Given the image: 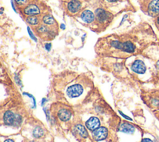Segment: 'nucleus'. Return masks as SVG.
Segmentation results:
<instances>
[{
  "label": "nucleus",
  "instance_id": "f257e3e1",
  "mask_svg": "<svg viewBox=\"0 0 159 142\" xmlns=\"http://www.w3.org/2000/svg\"><path fill=\"white\" fill-rule=\"evenodd\" d=\"M158 37L153 28L146 22L141 23L132 29L121 34H111L99 39L98 44L109 47L125 54H133L138 49L157 42Z\"/></svg>",
  "mask_w": 159,
  "mask_h": 142
},
{
  "label": "nucleus",
  "instance_id": "f03ea898",
  "mask_svg": "<svg viewBox=\"0 0 159 142\" xmlns=\"http://www.w3.org/2000/svg\"><path fill=\"white\" fill-rule=\"evenodd\" d=\"M141 11L154 18L159 16V0H138Z\"/></svg>",
  "mask_w": 159,
  "mask_h": 142
},
{
  "label": "nucleus",
  "instance_id": "7ed1b4c3",
  "mask_svg": "<svg viewBox=\"0 0 159 142\" xmlns=\"http://www.w3.org/2000/svg\"><path fill=\"white\" fill-rule=\"evenodd\" d=\"M95 15V20H96L97 22L99 24L104 25V27H108L110 24L115 17L114 14L103 8L96 9Z\"/></svg>",
  "mask_w": 159,
  "mask_h": 142
},
{
  "label": "nucleus",
  "instance_id": "20e7f679",
  "mask_svg": "<svg viewBox=\"0 0 159 142\" xmlns=\"http://www.w3.org/2000/svg\"><path fill=\"white\" fill-rule=\"evenodd\" d=\"M4 121L8 125H19L21 124L22 117L19 115H15L11 111H6L4 115Z\"/></svg>",
  "mask_w": 159,
  "mask_h": 142
},
{
  "label": "nucleus",
  "instance_id": "39448f33",
  "mask_svg": "<svg viewBox=\"0 0 159 142\" xmlns=\"http://www.w3.org/2000/svg\"><path fill=\"white\" fill-rule=\"evenodd\" d=\"M83 92V87L80 84H74L67 89V96L70 98H75L80 96Z\"/></svg>",
  "mask_w": 159,
  "mask_h": 142
},
{
  "label": "nucleus",
  "instance_id": "423d86ee",
  "mask_svg": "<svg viewBox=\"0 0 159 142\" xmlns=\"http://www.w3.org/2000/svg\"><path fill=\"white\" fill-rule=\"evenodd\" d=\"M131 70L137 74H144L147 70L145 63L140 59L136 60L131 66Z\"/></svg>",
  "mask_w": 159,
  "mask_h": 142
},
{
  "label": "nucleus",
  "instance_id": "0eeeda50",
  "mask_svg": "<svg viewBox=\"0 0 159 142\" xmlns=\"http://www.w3.org/2000/svg\"><path fill=\"white\" fill-rule=\"evenodd\" d=\"M108 134V130L106 127H101L95 130L93 132V137L96 141L104 140Z\"/></svg>",
  "mask_w": 159,
  "mask_h": 142
},
{
  "label": "nucleus",
  "instance_id": "6e6552de",
  "mask_svg": "<svg viewBox=\"0 0 159 142\" xmlns=\"http://www.w3.org/2000/svg\"><path fill=\"white\" fill-rule=\"evenodd\" d=\"M86 126L89 130L94 131L100 126V121L97 117H91L86 121Z\"/></svg>",
  "mask_w": 159,
  "mask_h": 142
},
{
  "label": "nucleus",
  "instance_id": "1a4fd4ad",
  "mask_svg": "<svg viewBox=\"0 0 159 142\" xmlns=\"http://www.w3.org/2000/svg\"><path fill=\"white\" fill-rule=\"evenodd\" d=\"M39 8L34 4L29 5L24 9V13L27 16H35L40 13Z\"/></svg>",
  "mask_w": 159,
  "mask_h": 142
},
{
  "label": "nucleus",
  "instance_id": "9d476101",
  "mask_svg": "<svg viewBox=\"0 0 159 142\" xmlns=\"http://www.w3.org/2000/svg\"><path fill=\"white\" fill-rule=\"evenodd\" d=\"M81 18L86 23H92L95 20V15L91 11L85 10L81 14Z\"/></svg>",
  "mask_w": 159,
  "mask_h": 142
},
{
  "label": "nucleus",
  "instance_id": "9b49d317",
  "mask_svg": "<svg viewBox=\"0 0 159 142\" xmlns=\"http://www.w3.org/2000/svg\"><path fill=\"white\" fill-rule=\"evenodd\" d=\"M82 3L78 0H73L68 5V11L72 13H75L81 9Z\"/></svg>",
  "mask_w": 159,
  "mask_h": 142
},
{
  "label": "nucleus",
  "instance_id": "f8f14e48",
  "mask_svg": "<svg viewBox=\"0 0 159 142\" xmlns=\"http://www.w3.org/2000/svg\"><path fill=\"white\" fill-rule=\"evenodd\" d=\"M119 130L126 134H132L135 130V127L129 123H123L119 127Z\"/></svg>",
  "mask_w": 159,
  "mask_h": 142
},
{
  "label": "nucleus",
  "instance_id": "ddd939ff",
  "mask_svg": "<svg viewBox=\"0 0 159 142\" xmlns=\"http://www.w3.org/2000/svg\"><path fill=\"white\" fill-rule=\"evenodd\" d=\"M71 113L67 109H62L58 113V117L62 121H68L71 117Z\"/></svg>",
  "mask_w": 159,
  "mask_h": 142
},
{
  "label": "nucleus",
  "instance_id": "4468645a",
  "mask_svg": "<svg viewBox=\"0 0 159 142\" xmlns=\"http://www.w3.org/2000/svg\"><path fill=\"white\" fill-rule=\"evenodd\" d=\"M76 130L78 131V133L80 135L81 137H83V138H86L88 136V132L87 130H86V128L82 125H77L75 127Z\"/></svg>",
  "mask_w": 159,
  "mask_h": 142
},
{
  "label": "nucleus",
  "instance_id": "2eb2a0df",
  "mask_svg": "<svg viewBox=\"0 0 159 142\" xmlns=\"http://www.w3.org/2000/svg\"><path fill=\"white\" fill-rule=\"evenodd\" d=\"M43 22L46 25H53L55 23L54 17L51 14H47L43 17Z\"/></svg>",
  "mask_w": 159,
  "mask_h": 142
},
{
  "label": "nucleus",
  "instance_id": "dca6fc26",
  "mask_svg": "<svg viewBox=\"0 0 159 142\" xmlns=\"http://www.w3.org/2000/svg\"><path fill=\"white\" fill-rule=\"evenodd\" d=\"M26 21L31 25H36L39 23L38 18L35 16H29L26 18Z\"/></svg>",
  "mask_w": 159,
  "mask_h": 142
},
{
  "label": "nucleus",
  "instance_id": "f3484780",
  "mask_svg": "<svg viewBox=\"0 0 159 142\" xmlns=\"http://www.w3.org/2000/svg\"><path fill=\"white\" fill-rule=\"evenodd\" d=\"M43 130L41 127H36L33 131V135L36 138H40L43 135Z\"/></svg>",
  "mask_w": 159,
  "mask_h": 142
},
{
  "label": "nucleus",
  "instance_id": "a211bd4d",
  "mask_svg": "<svg viewBox=\"0 0 159 142\" xmlns=\"http://www.w3.org/2000/svg\"><path fill=\"white\" fill-rule=\"evenodd\" d=\"M48 31V28L44 25H41L37 27V32L39 33H44Z\"/></svg>",
  "mask_w": 159,
  "mask_h": 142
},
{
  "label": "nucleus",
  "instance_id": "6ab92c4d",
  "mask_svg": "<svg viewBox=\"0 0 159 142\" xmlns=\"http://www.w3.org/2000/svg\"><path fill=\"white\" fill-rule=\"evenodd\" d=\"M154 24L155 27H157V29L159 31V16H157V17L154 18Z\"/></svg>",
  "mask_w": 159,
  "mask_h": 142
},
{
  "label": "nucleus",
  "instance_id": "aec40b11",
  "mask_svg": "<svg viewBox=\"0 0 159 142\" xmlns=\"http://www.w3.org/2000/svg\"><path fill=\"white\" fill-rule=\"evenodd\" d=\"M152 105L155 107H159V100L157 99H153L152 101Z\"/></svg>",
  "mask_w": 159,
  "mask_h": 142
},
{
  "label": "nucleus",
  "instance_id": "412c9836",
  "mask_svg": "<svg viewBox=\"0 0 159 142\" xmlns=\"http://www.w3.org/2000/svg\"><path fill=\"white\" fill-rule=\"evenodd\" d=\"M27 0H15V2H16V3L19 5H23L24 4L26 3Z\"/></svg>",
  "mask_w": 159,
  "mask_h": 142
},
{
  "label": "nucleus",
  "instance_id": "4be33fe9",
  "mask_svg": "<svg viewBox=\"0 0 159 142\" xmlns=\"http://www.w3.org/2000/svg\"><path fill=\"white\" fill-rule=\"evenodd\" d=\"M45 47V49L47 51H50L51 49V44H46Z\"/></svg>",
  "mask_w": 159,
  "mask_h": 142
},
{
  "label": "nucleus",
  "instance_id": "5701e85b",
  "mask_svg": "<svg viewBox=\"0 0 159 142\" xmlns=\"http://www.w3.org/2000/svg\"><path fill=\"white\" fill-rule=\"evenodd\" d=\"M27 29H28V31H29V34H30V36H31V37H32V38H33L36 41V37L33 36V34L31 33V31H30V29H29V27H27Z\"/></svg>",
  "mask_w": 159,
  "mask_h": 142
},
{
  "label": "nucleus",
  "instance_id": "b1692460",
  "mask_svg": "<svg viewBox=\"0 0 159 142\" xmlns=\"http://www.w3.org/2000/svg\"><path fill=\"white\" fill-rule=\"evenodd\" d=\"M119 113H120V114H121L122 116H123V117H124L125 118H126V119H127V120H132V119H131V118H129L128 116H126V115H124V113H122V112L119 111Z\"/></svg>",
  "mask_w": 159,
  "mask_h": 142
},
{
  "label": "nucleus",
  "instance_id": "393cba45",
  "mask_svg": "<svg viewBox=\"0 0 159 142\" xmlns=\"http://www.w3.org/2000/svg\"><path fill=\"white\" fill-rule=\"evenodd\" d=\"M141 142H153V141L149 138H144Z\"/></svg>",
  "mask_w": 159,
  "mask_h": 142
},
{
  "label": "nucleus",
  "instance_id": "a878e982",
  "mask_svg": "<svg viewBox=\"0 0 159 142\" xmlns=\"http://www.w3.org/2000/svg\"><path fill=\"white\" fill-rule=\"evenodd\" d=\"M4 142H14V141L11 139H8V140H6Z\"/></svg>",
  "mask_w": 159,
  "mask_h": 142
},
{
  "label": "nucleus",
  "instance_id": "bb28decb",
  "mask_svg": "<svg viewBox=\"0 0 159 142\" xmlns=\"http://www.w3.org/2000/svg\"><path fill=\"white\" fill-rule=\"evenodd\" d=\"M156 67L157 68L158 70H159V60L157 62V64H156Z\"/></svg>",
  "mask_w": 159,
  "mask_h": 142
},
{
  "label": "nucleus",
  "instance_id": "cd10ccee",
  "mask_svg": "<svg viewBox=\"0 0 159 142\" xmlns=\"http://www.w3.org/2000/svg\"><path fill=\"white\" fill-rule=\"evenodd\" d=\"M61 27H62V28L63 27V28H64V29H65V26H64V24H62V25L61 26Z\"/></svg>",
  "mask_w": 159,
  "mask_h": 142
}]
</instances>
